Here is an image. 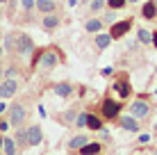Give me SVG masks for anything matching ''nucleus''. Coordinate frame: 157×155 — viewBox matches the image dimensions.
<instances>
[{"label":"nucleus","instance_id":"obj_1","mask_svg":"<svg viewBox=\"0 0 157 155\" xmlns=\"http://www.w3.org/2000/svg\"><path fill=\"white\" fill-rule=\"evenodd\" d=\"M34 66H41L43 71H48V68H55L57 66V55L52 50H43L39 57H36L34 62H32V68Z\"/></svg>","mask_w":157,"mask_h":155},{"label":"nucleus","instance_id":"obj_2","mask_svg":"<svg viewBox=\"0 0 157 155\" xmlns=\"http://www.w3.org/2000/svg\"><path fill=\"white\" fill-rule=\"evenodd\" d=\"M32 50H34V41H32L28 34L16 37V52H18V55H30Z\"/></svg>","mask_w":157,"mask_h":155},{"label":"nucleus","instance_id":"obj_3","mask_svg":"<svg viewBox=\"0 0 157 155\" xmlns=\"http://www.w3.org/2000/svg\"><path fill=\"white\" fill-rule=\"evenodd\" d=\"M16 89H18V82H16L14 78H5L2 82H0V98H12L16 94Z\"/></svg>","mask_w":157,"mask_h":155},{"label":"nucleus","instance_id":"obj_4","mask_svg":"<svg viewBox=\"0 0 157 155\" xmlns=\"http://www.w3.org/2000/svg\"><path fill=\"white\" fill-rule=\"evenodd\" d=\"M118 114H121V103L107 98L105 103H102V116H105V119H116Z\"/></svg>","mask_w":157,"mask_h":155},{"label":"nucleus","instance_id":"obj_5","mask_svg":"<svg viewBox=\"0 0 157 155\" xmlns=\"http://www.w3.org/2000/svg\"><path fill=\"white\" fill-rule=\"evenodd\" d=\"M23 121H25V107L23 105H12V107H9V126L18 128Z\"/></svg>","mask_w":157,"mask_h":155},{"label":"nucleus","instance_id":"obj_6","mask_svg":"<svg viewBox=\"0 0 157 155\" xmlns=\"http://www.w3.org/2000/svg\"><path fill=\"white\" fill-rule=\"evenodd\" d=\"M132 28V18H125V21H118L116 25H112V30H109V34H112V39H121L125 32Z\"/></svg>","mask_w":157,"mask_h":155},{"label":"nucleus","instance_id":"obj_7","mask_svg":"<svg viewBox=\"0 0 157 155\" xmlns=\"http://www.w3.org/2000/svg\"><path fill=\"white\" fill-rule=\"evenodd\" d=\"M150 112V105L146 103V100H134L132 105H130V114L137 116V119H144V116H148Z\"/></svg>","mask_w":157,"mask_h":155},{"label":"nucleus","instance_id":"obj_8","mask_svg":"<svg viewBox=\"0 0 157 155\" xmlns=\"http://www.w3.org/2000/svg\"><path fill=\"white\" fill-rule=\"evenodd\" d=\"M41 139H43L41 128H39V126H30V128H28V144H30V146H39Z\"/></svg>","mask_w":157,"mask_h":155},{"label":"nucleus","instance_id":"obj_9","mask_svg":"<svg viewBox=\"0 0 157 155\" xmlns=\"http://www.w3.org/2000/svg\"><path fill=\"white\" fill-rule=\"evenodd\" d=\"M123 130H130V132H137L139 130V123H137V116H121L118 119Z\"/></svg>","mask_w":157,"mask_h":155},{"label":"nucleus","instance_id":"obj_10","mask_svg":"<svg viewBox=\"0 0 157 155\" xmlns=\"http://www.w3.org/2000/svg\"><path fill=\"white\" fill-rule=\"evenodd\" d=\"M114 89L118 91L121 98H128V96H130V82H128L125 78H118L116 82H114Z\"/></svg>","mask_w":157,"mask_h":155},{"label":"nucleus","instance_id":"obj_11","mask_svg":"<svg viewBox=\"0 0 157 155\" xmlns=\"http://www.w3.org/2000/svg\"><path fill=\"white\" fill-rule=\"evenodd\" d=\"M141 16H144V18H155V16H157V2H155V0H150V2H146L141 7Z\"/></svg>","mask_w":157,"mask_h":155},{"label":"nucleus","instance_id":"obj_12","mask_svg":"<svg viewBox=\"0 0 157 155\" xmlns=\"http://www.w3.org/2000/svg\"><path fill=\"white\" fill-rule=\"evenodd\" d=\"M55 0H36V9L43 14H50V12H55Z\"/></svg>","mask_w":157,"mask_h":155},{"label":"nucleus","instance_id":"obj_13","mask_svg":"<svg viewBox=\"0 0 157 155\" xmlns=\"http://www.w3.org/2000/svg\"><path fill=\"white\" fill-rule=\"evenodd\" d=\"M84 144H89V137L86 135H78V137H73V139L68 141V146H71V151H80Z\"/></svg>","mask_w":157,"mask_h":155},{"label":"nucleus","instance_id":"obj_14","mask_svg":"<svg viewBox=\"0 0 157 155\" xmlns=\"http://www.w3.org/2000/svg\"><path fill=\"white\" fill-rule=\"evenodd\" d=\"M100 151H102L100 144H84V146L80 148V153H82V155H98Z\"/></svg>","mask_w":157,"mask_h":155},{"label":"nucleus","instance_id":"obj_15","mask_svg":"<svg viewBox=\"0 0 157 155\" xmlns=\"http://www.w3.org/2000/svg\"><path fill=\"white\" fill-rule=\"evenodd\" d=\"M57 25H59V18H57V16L52 14V12L46 14V18H43V28H46V30H55Z\"/></svg>","mask_w":157,"mask_h":155},{"label":"nucleus","instance_id":"obj_16","mask_svg":"<svg viewBox=\"0 0 157 155\" xmlns=\"http://www.w3.org/2000/svg\"><path fill=\"white\" fill-rule=\"evenodd\" d=\"M71 91H73V89H71V84H68V82H62V84H57V87H55V94L59 96V98L71 96Z\"/></svg>","mask_w":157,"mask_h":155},{"label":"nucleus","instance_id":"obj_17","mask_svg":"<svg viewBox=\"0 0 157 155\" xmlns=\"http://www.w3.org/2000/svg\"><path fill=\"white\" fill-rule=\"evenodd\" d=\"M109 44H112V34H98L96 37V46H98L100 50H105Z\"/></svg>","mask_w":157,"mask_h":155},{"label":"nucleus","instance_id":"obj_18","mask_svg":"<svg viewBox=\"0 0 157 155\" xmlns=\"http://www.w3.org/2000/svg\"><path fill=\"white\" fill-rule=\"evenodd\" d=\"M2 153L5 155H16V144H14V139H9V137H7V139L2 141Z\"/></svg>","mask_w":157,"mask_h":155},{"label":"nucleus","instance_id":"obj_19","mask_svg":"<svg viewBox=\"0 0 157 155\" xmlns=\"http://www.w3.org/2000/svg\"><path fill=\"white\" fill-rule=\"evenodd\" d=\"M86 128H91V130H100V128H102V121H100L96 114H89V119H86Z\"/></svg>","mask_w":157,"mask_h":155},{"label":"nucleus","instance_id":"obj_20","mask_svg":"<svg viewBox=\"0 0 157 155\" xmlns=\"http://www.w3.org/2000/svg\"><path fill=\"white\" fill-rule=\"evenodd\" d=\"M16 144H18V146H30L28 144V130H16Z\"/></svg>","mask_w":157,"mask_h":155},{"label":"nucleus","instance_id":"obj_21","mask_svg":"<svg viewBox=\"0 0 157 155\" xmlns=\"http://www.w3.org/2000/svg\"><path fill=\"white\" fill-rule=\"evenodd\" d=\"M86 30H89V32H100L102 30V21H98V18L86 21Z\"/></svg>","mask_w":157,"mask_h":155},{"label":"nucleus","instance_id":"obj_22","mask_svg":"<svg viewBox=\"0 0 157 155\" xmlns=\"http://www.w3.org/2000/svg\"><path fill=\"white\" fill-rule=\"evenodd\" d=\"M137 37H139V41H141V44H153V34H150L148 30H144V28L137 32Z\"/></svg>","mask_w":157,"mask_h":155},{"label":"nucleus","instance_id":"obj_23","mask_svg":"<svg viewBox=\"0 0 157 155\" xmlns=\"http://www.w3.org/2000/svg\"><path fill=\"white\" fill-rule=\"evenodd\" d=\"M5 48H7V50H16V37L12 34V32L5 37Z\"/></svg>","mask_w":157,"mask_h":155},{"label":"nucleus","instance_id":"obj_24","mask_svg":"<svg viewBox=\"0 0 157 155\" xmlns=\"http://www.w3.org/2000/svg\"><path fill=\"white\" fill-rule=\"evenodd\" d=\"M107 7L114 9V12H116V9H123V7H125V0H107Z\"/></svg>","mask_w":157,"mask_h":155},{"label":"nucleus","instance_id":"obj_25","mask_svg":"<svg viewBox=\"0 0 157 155\" xmlns=\"http://www.w3.org/2000/svg\"><path fill=\"white\" fill-rule=\"evenodd\" d=\"M102 7H105V0H91V5H89L91 12H100Z\"/></svg>","mask_w":157,"mask_h":155},{"label":"nucleus","instance_id":"obj_26","mask_svg":"<svg viewBox=\"0 0 157 155\" xmlns=\"http://www.w3.org/2000/svg\"><path fill=\"white\" fill-rule=\"evenodd\" d=\"M86 119H89V114H86V112L78 114V119H75V126H78V128H84V126H86Z\"/></svg>","mask_w":157,"mask_h":155},{"label":"nucleus","instance_id":"obj_27","mask_svg":"<svg viewBox=\"0 0 157 155\" xmlns=\"http://www.w3.org/2000/svg\"><path fill=\"white\" fill-rule=\"evenodd\" d=\"M21 5H23V9H32L36 5V0H21Z\"/></svg>","mask_w":157,"mask_h":155},{"label":"nucleus","instance_id":"obj_28","mask_svg":"<svg viewBox=\"0 0 157 155\" xmlns=\"http://www.w3.org/2000/svg\"><path fill=\"white\" fill-rule=\"evenodd\" d=\"M114 21H116V16H114V12L105 14V23H114Z\"/></svg>","mask_w":157,"mask_h":155},{"label":"nucleus","instance_id":"obj_29","mask_svg":"<svg viewBox=\"0 0 157 155\" xmlns=\"http://www.w3.org/2000/svg\"><path fill=\"white\" fill-rule=\"evenodd\" d=\"M146 141H150V135H139V144H146Z\"/></svg>","mask_w":157,"mask_h":155},{"label":"nucleus","instance_id":"obj_30","mask_svg":"<svg viewBox=\"0 0 157 155\" xmlns=\"http://www.w3.org/2000/svg\"><path fill=\"white\" fill-rule=\"evenodd\" d=\"M14 76H16V68H9V71L5 73V78H14Z\"/></svg>","mask_w":157,"mask_h":155},{"label":"nucleus","instance_id":"obj_31","mask_svg":"<svg viewBox=\"0 0 157 155\" xmlns=\"http://www.w3.org/2000/svg\"><path fill=\"white\" fill-rule=\"evenodd\" d=\"M100 73H102V76H112V66H107V68H102V71H100Z\"/></svg>","mask_w":157,"mask_h":155},{"label":"nucleus","instance_id":"obj_32","mask_svg":"<svg viewBox=\"0 0 157 155\" xmlns=\"http://www.w3.org/2000/svg\"><path fill=\"white\" fill-rule=\"evenodd\" d=\"M153 44H155V48H157V32H153Z\"/></svg>","mask_w":157,"mask_h":155},{"label":"nucleus","instance_id":"obj_33","mask_svg":"<svg viewBox=\"0 0 157 155\" xmlns=\"http://www.w3.org/2000/svg\"><path fill=\"white\" fill-rule=\"evenodd\" d=\"M2 141H5V137H0V151H2Z\"/></svg>","mask_w":157,"mask_h":155},{"label":"nucleus","instance_id":"obj_34","mask_svg":"<svg viewBox=\"0 0 157 155\" xmlns=\"http://www.w3.org/2000/svg\"><path fill=\"white\" fill-rule=\"evenodd\" d=\"M2 80H5V73H2V71H0V82H2Z\"/></svg>","mask_w":157,"mask_h":155},{"label":"nucleus","instance_id":"obj_35","mask_svg":"<svg viewBox=\"0 0 157 155\" xmlns=\"http://www.w3.org/2000/svg\"><path fill=\"white\" fill-rule=\"evenodd\" d=\"M128 2H137V0H128Z\"/></svg>","mask_w":157,"mask_h":155},{"label":"nucleus","instance_id":"obj_36","mask_svg":"<svg viewBox=\"0 0 157 155\" xmlns=\"http://www.w3.org/2000/svg\"><path fill=\"white\" fill-rule=\"evenodd\" d=\"M0 55H2V46H0Z\"/></svg>","mask_w":157,"mask_h":155},{"label":"nucleus","instance_id":"obj_37","mask_svg":"<svg viewBox=\"0 0 157 155\" xmlns=\"http://www.w3.org/2000/svg\"><path fill=\"white\" fill-rule=\"evenodd\" d=\"M82 2H89V0H82Z\"/></svg>","mask_w":157,"mask_h":155},{"label":"nucleus","instance_id":"obj_38","mask_svg":"<svg viewBox=\"0 0 157 155\" xmlns=\"http://www.w3.org/2000/svg\"><path fill=\"white\" fill-rule=\"evenodd\" d=\"M155 130H157V123H155Z\"/></svg>","mask_w":157,"mask_h":155},{"label":"nucleus","instance_id":"obj_39","mask_svg":"<svg viewBox=\"0 0 157 155\" xmlns=\"http://www.w3.org/2000/svg\"><path fill=\"white\" fill-rule=\"evenodd\" d=\"M0 2H5V0H0Z\"/></svg>","mask_w":157,"mask_h":155},{"label":"nucleus","instance_id":"obj_40","mask_svg":"<svg viewBox=\"0 0 157 155\" xmlns=\"http://www.w3.org/2000/svg\"><path fill=\"white\" fill-rule=\"evenodd\" d=\"M155 2H157V0H155Z\"/></svg>","mask_w":157,"mask_h":155}]
</instances>
